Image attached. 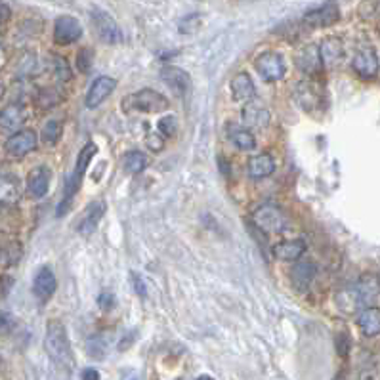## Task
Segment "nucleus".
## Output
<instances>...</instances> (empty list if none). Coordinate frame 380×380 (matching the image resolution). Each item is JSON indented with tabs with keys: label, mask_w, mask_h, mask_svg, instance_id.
I'll return each instance as SVG.
<instances>
[{
	"label": "nucleus",
	"mask_w": 380,
	"mask_h": 380,
	"mask_svg": "<svg viewBox=\"0 0 380 380\" xmlns=\"http://www.w3.org/2000/svg\"><path fill=\"white\" fill-rule=\"evenodd\" d=\"M321 96H323V92L317 83L304 81V83L297 84V99L304 111H312L315 107H320Z\"/></svg>",
	"instance_id": "16"
},
{
	"label": "nucleus",
	"mask_w": 380,
	"mask_h": 380,
	"mask_svg": "<svg viewBox=\"0 0 380 380\" xmlns=\"http://www.w3.org/2000/svg\"><path fill=\"white\" fill-rule=\"evenodd\" d=\"M92 17V25H94V29L98 33V37L107 42V44L117 46L122 42V29L119 23L115 22L111 14H107L104 10H92L90 12Z\"/></svg>",
	"instance_id": "5"
},
{
	"label": "nucleus",
	"mask_w": 380,
	"mask_h": 380,
	"mask_svg": "<svg viewBox=\"0 0 380 380\" xmlns=\"http://www.w3.org/2000/svg\"><path fill=\"white\" fill-rule=\"evenodd\" d=\"M254 224L264 233H283L289 229V218L279 206L262 205L254 210Z\"/></svg>",
	"instance_id": "4"
},
{
	"label": "nucleus",
	"mask_w": 380,
	"mask_h": 380,
	"mask_svg": "<svg viewBox=\"0 0 380 380\" xmlns=\"http://www.w3.org/2000/svg\"><path fill=\"white\" fill-rule=\"evenodd\" d=\"M167 96H163L160 92L144 88V90L129 94L122 99V111L124 113H163L168 109Z\"/></svg>",
	"instance_id": "3"
},
{
	"label": "nucleus",
	"mask_w": 380,
	"mask_h": 380,
	"mask_svg": "<svg viewBox=\"0 0 380 380\" xmlns=\"http://www.w3.org/2000/svg\"><path fill=\"white\" fill-rule=\"evenodd\" d=\"M56 289H58V281H56V275L52 274V270L50 267H40L38 274L35 275V281H33L35 297L46 302L56 292Z\"/></svg>",
	"instance_id": "17"
},
{
	"label": "nucleus",
	"mask_w": 380,
	"mask_h": 380,
	"mask_svg": "<svg viewBox=\"0 0 380 380\" xmlns=\"http://www.w3.org/2000/svg\"><path fill=\"white\" fill-rule=\"evenodd\" d=\"M50 182H52V170L46 167V165L33 168L29 178H27V191H29L31 197H44L48 190H50Z\"/></svg>",
	"instance_id": "14"
},
{
	"label": "nucleus",
	"mask_w": 380,
	"mask_h": 380,
	"mask_svg": "<svg viewBox=\"0 0 380 380\" xmlns=\"http://www.w3.org/2000/svg\"><path fill=\"white\" fill-rule=\"evenodd\" d=\"M83 37V25L71 15H61L53 23V42L60 46H69Z\"/></svg>",
	"instance_id": "8"
},
{
	"label": "nucleus",
	"mask_w": 380,
	"mask_h": 380,
	"mask_svg": "<svg viewBox=\"0 0 380 380\" xmlns=\"http://www.w3.org/2000/svg\"><path fill=\"white\" fill-rule=\"evenodd\" d=\"M98 302L101 310H111V308L115 306V298L109 290H106V292H101V295H99Z\"/></svg>",
	"instance_id": "32"
},
{
	"label": "nucleus",
	"mask_w": 380,
	"mask_h": 380,
	"mask_svg": "<svg viewBox=\"0 0 380 380\" xmlns=\"http://www.w3.org/2000/svg\"><path fill=\"white\" fill-rule=\"evenodd\" d=\"M106 208L107 205L104 201H94V203H90V205L86 206V210H84L81 222H79L76 231L84 237L92 236V233L96 231V228L99 226L101 218L106 216Z\"/></svg>",
	"instance_id": "15"
},
{
	"label": "nucleus",
	"mask_w": 380,
	"mask_h": 380,
	"mask_svg": "<svg viewBox=\"0 0 380 380\" xmlns=\"http://www.w3.org/2000/svg\"><path fill=\"white\" fill-rule=\"evenodd\" d=\"M197 380H214V379H213V377H208V374H201Z\"/></svg>",
	"instance_id": "36"
},
{
	"label": "nucleus",
	"mask_w": 380,
	"mask_h": 380,
	"mask_svg": "<svg viewBox=\"0 0 380 380\" xmlns=\"http://www.w3.org/2000/svg\"><path fill=\"white\" fill-rule=\"evenodd\" d=\"M241 119L247 126H251V129H266L267 124H270V111H267L266 107L260 106V104H247L243 107V111H241Z\"/></svg>",
	"instance_id": "20"
},
{
	"label": "nucleus",
	"mask_w": 380,
	"mask_h": 380,
	"mask_svg": "<svg viewBox=\"0 0 380 380\" xmlns=\"http://www.w3.org/2000/svg\"><path fill=\"white\" fill-rule=\"evenodd\" d=\"M27 117H29V111L25 109L19 104H15V106L6 107L4 111H2V129L4 130H14L17 126H22L23 122L27 121Z\"/></svg>",
	"instance_id": "24"
},
{
	"label": "nucleus",
	"mask_w": 380,
	"mask_h": 380,
	"mask_svg": "<svg viewBox=\"0 0 380 380\" xmlns=\"http://www.w3.org/2000/svg\"><path fill=\"white\" fill-rule=\"evenodd\" d=\"M92 50L90 48H83V50H79V53H76V60H75V65L76 69L81 71V73H88L92 67Z\"/></svg>",
	"instance_id": "30"
},
{
	"label": "nucleus",
	"mask_w": 380,
	"mask_h": 380,
	"mask_svg": "<svg viewBox=\"0 0 380 380\" xmlns=\"http://www.w3.org/2000/svg\"><path fill=\"white\" fill-rule=\"evenodd\" d=\"M352 69H354V73H356L359 79L371 81V79H374V76L379 75L380 71L379 56H377V52H374L373 48H363V50H359V52L354 56V60H352Z\"/></svg>",
	"instance_id": "11"
},
{
	"label": "nucleus",
	"mask_w": 380,
	"mask_h": 380,
	"mask_svg": "<svg viewBox=\"0 0 380 380\" xmlns=\"http://www.w3.org/2000/svg\"><path fill=\"white\" fill-rule=\"evenodd\" d=\"M96 153H98V145L88 144L84 145L81 153H79V157H76V165L75 170L71 172L67 180H65V188H63V199H61V203L58 205V210H56V216L61 218V216H65L69 213V208H71V203H73V197H75V193L81 188V182H83L84 174H86V170L90 167L92 159L96 157Z\"/></svg>",
	"instance_id": "2"
},
{
	"label": "nucleus",
	"mask_w": 380,
	"mask_h": 380,
	"mask_svg": "<svg viewBox=\"0 0 380 380\" xmlns=\"http://www.w3.org/2000/svg\"><path fill=\"white\" fill-rule=\"evenodd\" d=\"M61 130H63V124H61V121H56V119H52V121H48L42 126V140H44V144L48 145H56L58 142H60L61 138Z\"/></svg>",
	"instance_id": "28"
},
{
	"label": "nucleus",
	"mask_w": 380,
	"mask_h": 380,
	"mask_svg": "<svg viewBox=\"0 0 380 380\" xmlns=\"http://www.w3.org/2000/svg\"><path fill=\"white\" fill-rule=\"evenodd\" d=\"M358 327L369 338L380 335V308H374V306L363 308L358 315Z\"/></svg>",
	"instance_id": "22"
},
{
	"label": "nucleus",
	"mask_w": 380,
	"mask_h": 380,
	"mask_svg": "<svg viewBox=\"0 0 380 380\" xmlns=\"http://www.w3.org/2000/svg\"><path fill=\"white\" fill-rule=\"evenodd\" d=\"M157 130H159L163 136H174L176 130H178V121H176L174 115L163 117V119L157 122Z\"/></svg>",
	"instance_id": "29"
},
{
	"label": "nucleus",
	"mask_w": 380,
	"mask_h": 380,
	"mask_svg": "<svg viewBox=\"0 0 380 380\" xmlns=\"http://www.w3.org/2000/svg\"><path fill=\"white\" fill-rule=\"evenodd\" d=\"M295 63L300 73L304 75H317L321 73V69L325 65L323 56H321V46L320 44H306L295 56Z\"/></svg>",
	"instance_id": "7"
},
{
	"label": "nucleus",
	"mask_w": 380,
	"mask_h": 380,
	"mask_svg": "<svg viewBox=\"0 0 380 380\" xmlns=\"http://www.w3.org/2000/svg\"><path fill=\"white\" fill-rule=\"evenodd\" d=\"M132 283H134V290H138V295L145 297V285L142 281V277L138 274H132Z\"/></svg>",
	"instance_id": "34"
},
{
	"label": "nucleus",
	"mask_w": 380,
	"mask_h": 380,
	"mask_svg": "<svg viewBox=\"0 0 380 380\" xmlns=\"http://www.w3.org/2000/svg\"><path fill=\"white\" fill-rule=\"evenodd\" d=\"M254 67L258 71V75L267 83L281 81L285 73H287V65H285L283 56L279 52H274V50L260 53L256 61H254Z\"/></svg>",
	"instance_id": "6"
},
{
	"label": "nucleus",
	"mask_w": 380,
	"mask_h": 380,
	"mask_svg": "<svg viewBox=\"0 0 380 380\" xmlns=\"http://www.w3.org/2000/svg\"><path fill=\"white\" fill-rule=\"evenodd\" d=\"M352 346V340L348 335H338V338H336V350H338V354L342 356V358H346L348 356V350H350Z\"/></svg>",
	"instance_id": "31"
},
{
	"label": "nucleus",
	"mask_w": 380,
	"mask_h": 380,
	"mask_svg": "<svg viewBox=\"0 0 380 380\" xmlns=\"http://www.w3.org/2000/svg\"><path fill=\"white\" fill-rule=\"evenodd\" d=\"M342 42L338 38H327L323 44H321V56H323V61L327 65H335L338 61L342 60Z\"/></svg>",
	"instance_id": "26"
},
{
	"label": "nucleus",
	"mask_w": 380,
	"mask_h": 380,
	"mask_svg": "<svg viewBox=\"0 0 380 380\" xmlns=\"http://www.w3.org/2000/svg\"><path fill=\"white\" fill-rule=\"evenodd\" d=\"M0 10H2V23H6V19L10 17V8H8L6 2L0 4Z\"/></svg>",
	"instance_id": "35"
},
{
	"label": "nucleus",
	"mask_w": 380,
	"mask_h": 380,
	"mask_svg": "<svg viewBox=\"0 0 380 380\" xmlns=\"http://www.w3.org/2000/svg\"><path fill=\"white\" fill-rule=\"evenodd\" d=\"M317 274V267L312 262H298L297 266L290 270V283L298 292H306L312 285L313 277Z\"/></svg>",
	"instance_id": "19"
},
{
	"label": "nucleus",
	"mask_w": 380,
	"mask_h": 380,
	"mask_svg": "<svg viewBox=\"0 0 380 380\" xmlns=\"http://www.w3.org/2000/svg\"><path fill=\"white\" fill-rule=\"evenodd\" d=\"M229 88H231V96L236 101H243V104H251V99L256 96V88H254V83L249 73H237L231 83H229Z\"/></svg>",
	"instance_id": "18"
},
{
	"label": "nucleus",
	"mask_w": 380,
	"mask_h": 380,
	"mask_svg": "<svg viewBox=\"0 0 380 380\" xmlns=\"http://www.w3.org/2000/svg\"><path fill=\"white\" fill-rule=\"evenodd\" d=\"M160 79H163V83L167 84L170 90L174 92L176 96H188L190 94L191 76L182 67H174V65L163 67L160 69Z\"/></svg>",
	"instance_id": "13"
},
{
	"label": "nucleus",
	"mask_w": 380,
	"mask_h": 380,
	"mask_svg": "<svg viewBox=\"0 0 380 380\" xmlns=\"http://www.w3.org/2000/svg\"><path fill=\"white\" fill-rule=\"evenodd\" d=\"M274 251V256L281 262H295L306 252V243L300 241V239H295V241H283V243H277L272 249Z\"/></svg>",
	"instance_id": "23"
},
{
	"label": "nucleus",
	"mask_w": 380,
	"mask_h": 380,
	"mask_svg": "<svg viewBox=\"0 0 380 380\" xmlns=\"http://www.w3.org/2000/svg\"><path fill=\"white\" fill-rule=\"evenodd\" d=\"M229 140L241 151H252V149H256V138L252 136V132H249V130L231 126V130H229Z\"/></svg>",
	"instance_id": "25"
},
{
	"label": "nucleus",
	"mask_w": 380,
	"mask_h": 380,
	"mask_svg": "<svg viewBox=\"0 0 380 380\" xmlns=\"http://www.w3.org/2000/svg\"><path fill=\"white\" fill-rule=\"evenodd\" d=\"M247 170H249V176L252 180H262V178H267L275 172V159L267 153H260V155H254L249 159V165H247Z\"/></svg>",
	"instance_id": "21"
},
{
	"label": "nucleus",
	"mask_w": 380,
	"mask_h": 380,
	"mask_svg": "<svg viewBox=\"0 0 380 380\" xmlns=\"http://www.w3.org/2000/svg\"><path fill=\"white\" fill-rule=\"evenodd\" d=\"M44 350L56 365L63 367V369H71L75 365V356L71 350L67 331L60 320L48 321L44 335Z\"/></svg>",
	"instance_id": "1"
},
{
	"label": "nucleus",
	"mask_w": 380,
	"mask_h": 380,
	"mask_svg": "<svg viewBox=\"0 0 380 380\" xmlns=\"http://www.w3.org/2000/svg\"><path fill=\"white\" fill-rule=\"evenodd\" d=\"M38 145V136L35 130H22L8 138L4 144V151L10 157H25L27 153L35 151Z\"/></svg>",
	"instance_id": "9"
},
{
	"label": "nucleus",
	"mask_w": 380,
	"mask_h": 380,
	"mask_svg": "<svg viewBox=\"0 0 380 380\" xmlns=\"http://www.w3.org/2000/svg\"><path fill=\"white\" fill-rule=\"evenodd\" d=\"M115 90H117V79H113V76H98V79L90 84V90L86 94V101H84V104H86L88 109H96V107L101 106Z\"/></svg>",
	"instance_id": "12"
},
{
	"label": "nucleus",
	"mask_w": 380,
	"mask_h": 380,
	"mask_svg": "<svg viewBox=\"0 0 380 380\" xmlns=\"http://www.w3.org/2000/svg\"><path fill=\"white\" fill-rule=\"evenodd\" d=\"M122 165H124V170L129 174H140L144 172L145 167H147V159H145L144 153L140 151H129L122 159Z\"/></svg>",
	"instance_id": "27"
},
{
	"label": "nucleus",
	"mask_w": 380,
	"mask_h": 380,
	"mask_svg": "<svg viewBox=\"0 0 380 380\" xmlns=\"http://www.w3.org/2000/svg\"><path fill=\"white\" fill-rule=\"evenodd\" d=\"M99 373L94 369V367H88V369H84L83 373H81V380H99Z\"/></svg>",
	"instance_id": "33"
},
{
	"label": "nucleus",
	"mask_w": 380,
	"mask_h": 380,
	"mask_svg": "<svg viewBox=\"0 0 380 380\" xmlns=\"http://www.w3.org/2000/svg\"><path fill=\"white\" fill-rule=\"evenodd\" d=\"M340 19V10L336 4H321V6L313 8L310 12H306L302 17V23L310 29H317V27H331Z\"/></svg>",
	"instance_id": "10"
}]
</instances>
